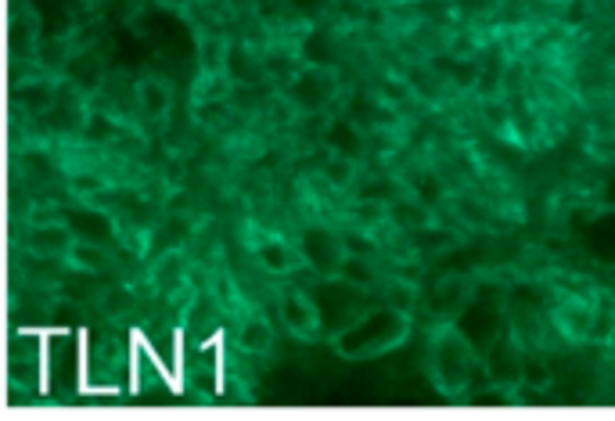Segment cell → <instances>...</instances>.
<instances>
[{
    "label": "cell",
    "instance_id": "obj_8",
    "mask_svg": "<svg viewBox=\"0 0 615 421\" xmlns=\"http://www.w3.org/2000/svg\"><path fill=\"white\" fill-rule=\"evenodd\" d=\"M252 260L267 270V274L285 278V274L303 267V252H299L295 242L281 238V234H259L256 242H252Z\"/></svg>",
    "mask_w": 615,
    "mask_h": 421
},
{
    "label": "cell",
    "instance_id": "obj_7",
    "mask_svg": "<svg viewBox=\"0 0 615 421\" xmlns=\"http://www.w3.org/2000/svg\"><path fill=\"white\" fill-rule=\"evenodd\" d=\"M277 317L285 321V328L295 339H317L321 335V310H317V299L310 292L285 288L277 296Z\"/></svg>",
    "mask_w": 615,
    "mask_h": 421
},
{
    "label": "cell",
    "instance_id": "obj_22",
    "mask_svg": "<svg viewBox=\"0 0 615 421\" xmlns=\"http://www.w3.org/2000/svg\"><path fill=\"white\" fill-rule=\"evenodd\" d=\"M321 177L328 180V188H349L357 180V159H342V155H328Z\"/></svg>",
    "mask_w": 615,
    "mask_h": 421
},
{
    "label": "cell",
    "instance_id": "obj_15",
    "mask_svg": "<svg viewBox=\"0 0 615 421\" xmlns=\"http://www.w3.org/2000/svg\"><path fill=\"white\" fill-rule=\"evenodd\" d=\"M339 281H346V285L360 288V292H371V288L382 281V270H378L375 256H360V252H346L342 256V267L339 274H335Z\"/></svg>",
    "mask_w": 615,
    "mask_h": 421
},
{
    "label": "cell",
    "instance_id": "obj_1",
    "mask_svg": "<svg viewBox=\"0 0 615 421\" xmlns=\"http://www.w3.org/2000/svg\"><path fill=\"white\" fill-rule=\"evenodd\" d=\"M410 335V317L403 310L393 306H375V310H364L357 314L346 328L331 335L335 342V353L346 360H371L382 357V353L396 350L403 339Z\"/></svg>",
    "mask_w": 615,
    "mask_h": 421
},
{
    "label": "cell",
    "instance_id": "obj_3",
    "mask_svg": "<svg viewBox=\"0 0 615 421\" xmlns=\"http://www.w3.org/2000/svg\"><path fill=\"white\" fill-rule=\"evenodd\" d=\"M464 339L472 342L475 353H482L497 335L508 332V296L493 285L472 288L468 303L461 306V314L450 321Z\"/></svg>",
    "mask_w": 615,
    "mask_h": 421
},
{
    "label": "cell",
    "instance_id": "obj_29",
    "mask_svg": "<svg viewBox=\"0 0 615 421\" xmlns=\"http://www.w3.org/2000/svg\"><path fill=\"white\" fill-rule=\"evenodd\" d=\"M40 54H44V65H65V62H69V54H65L62 40H58V44H51V40H47V44H40Z\"/></svg>",
    "mask_w": 615,
    "mask_h": 421
},
{
    "label": "cell",
    "instance_id": "obj_28",
    "mask_svg": "<svg viewBox=\"0 0 615 421\" xmlns=\"http://www.w3.org/2000/svg\"><path fill=\"white\" fill-rule=\"evenodd\" d=\"M342 245H346V252H360V256H375V242L367 238L364 231H349L342 234Z\"/></svg>",
    "mask_w": 615,
    "mask_h": 421
},
{
    "label": "cell",
    "instance_id": "obj_21",
    "mask_svg": "<svg viewBox=\"0 0 615 421\" xmlns=\"http://www.w3.org/2000/svg\"><path fill=\"white\" fill-rule=\"evenodd\" d=\"M468 296H472V288L464 285V281H457V278L443 281L436 292V310H443V314L454 321V317L461 314V306L468 303Z\"/></svg>",
    "mask_w": 615,
    "mask_h": 421
},
{
    "label": "cell",
    "instance_id": "obj_20",
    "mask_svg": "<svg viewBox=\"0 0 615 421\" xmlns=\"http://www.w3.org/2000/svg\"><path fill=\"white\" fill-rule=\"evenodd\" d=\"M65 260L72 263V267L87 270V274H101L105 270V245H94V242H83V238H76V245L69 249V256Z\"/></svg>",
    "mask_w": 615,
    "mask_h": 421
},
{
    "label": "cell",
    "instance_id": "obj_11",
    "mask_svg": "<svg viewBox=\"0 0 615 421\" xmlns=\"http://www.w3.org/2000/svg\"><path fill=\"white\" fill-rule=\"evenodd\" d=\"M62 220L72 227V234H76V238H83V242H94V245L116 242V224H112V216L101 213V209H94V206L65 209Z\"/></svg>",
    "mask_w": 615,
    "mask_h": 421
},
{
    "label": "cell",
    "instance_id": "obj_19",
    "mask_svg": "<svg viewBox=\"0 0 615 421\" xmlns=\"http://www.w3.org/2000/svg\"><path fill=\"white\" fill-rule=\"evenodd\" d=\"M522 386H526L529 393H544V389L554 386V368H551V360H547L544 353L526 350V364H522Z\"/></svg>",
    "mask_w": 615,
    "mask_h": 421
},
{
    "label": "cell",
    "instance_id": "obj_4",
    "mask_svg": "<svg viewBox=\"0 0 615 421\" xmlns=\"http://www.w3.org/2000/svg\"><path fill=\"white\" fill-rule=\"evenodd\" d=\"M482 368H486V378H490V386L497 389H522V364H526V350L518 346V339L511 332L497 335V339L479 353Z\"/></svg>",
    "mask_w": 615,
    "mask_h": 421
},
{
    "label": "cell",
    "instance_id": "obj_27",
    "mask_svg": "<svg viewBox=\"0 0 615 421\" xmlns=\"http://www.w3.org/2000/svg\"><path fill=\"white\" fill-rule=\"evenodd\" d=\"M385 306H393V310L410 314V306H414V288L403 285V281H393V285L385 288Z\"/></svg>",
    "mask_w": 615,
    "mask_h": 421
},
{
    "label": "cell",
    "instance_id": "obj_25",
    "mask_svg": "<svg viewBox=\"0 0 615 421\" xmlns=\"http://www.w3.org/2000/svg\"><path fill=\"white\" fill-rule=\"evenodd\" d=\"M414 198H418V202H421L425 209L439 206V198H443V184H439V180L432 177V173H425V177L414 180Z\"/></svg>",
    "mask_w": 615,
    "mask_h": 421
},
{
    "label": "cell",
    "instance_id": "obj_10",
    "mask_svg": "<svg viewBox=\"0 0 615 421\" xmlns=\"http://www.w3.org/2000/svg\"><path fill=\"white\" fill-rule=\"evenodd\" d=\"M76 245V234L65 220H51V224H33L26 234V249L40 260H65L69 249Z\"/></svg>",
    "mask_w": 615,
    "mask_h": 421
},
{
    "label": "cell",
    "instance_id": "obj_6",
    "mask_svg": "<svg viewBox=\"0 0 615 421\" xmlns=\"http://www.w3.org/2000/svg\"><path fill=\"white\" fill-rule=\"evenodd\" d=\"M335 69H321V65H303V69L295 72L292 80H288V101L292 108L313 116V112H321L328 108V101L335 98Z\"/></svg>",
    "mask_w": 615,
    "mask_h": 421
},
{
    "label": "cell",
    "instance_id": "obj_18",
    "mask_svg": "<svg viewBox=\"0 0 615 421\" xmlns=\"http://www.w3.org/2000/svg\"><path fill=\"white\" fill-rule=\"evenodd\" d=\"M65 76H69V87L76 90H98L101 62L94 54H72L69 62H65Z\"/></svg>",
    "mask_w": 615,
    "mask_h": 421
},
{
    "label": "cell",
    "instance_id": "obj_33",
    "mask_svg": "<svg viewBox=\"0 0 615 421\" xmlns=\"http://www.w3.org/2000/svg\"><path fill=\"white\" fill-rule=\"evenodd\" d=\"M612 346H615V342H612Z\"/></svg>",
    "mask_w": 615,
    "mask_h": 421
},
{
    "label": "cell",
    "instance_id": "obj_24",
    "mask_svg": "<svg viewBox=\"0 0 615 421\" xmlns=\"http://www.w3.org/2000/svg\"><path fill=\"white\" fill-rule=\"evenodd\" d=\"M137 296L130 292V288H108L105 296H101V306H105V314L112 317H126L130 310H134Z\"/></svg>",
    "mask_w": 615,
    "mask_h": 421
},
{
    "label": "cell",
    "instance_id": "obj_9",
    "mask_svg": "<svg viewBox=\"0 0 615 421\" xmlns=\"http://www.w3.org/2000/svg\"><path fill=\"white\" fill-rule=\"evenodd\" d=\"M551 317L554 328L569 342H590V332H594V299L565 296L562 303H554Z\"/></svg>",
    "mask_w": 615,
    "mask_h": 421
},
{
    "label": "cell",
    "instance_id": "obj_5",
    "mask_svg": "<svg viewBox=\"0 0 615 421\" xmlns=\"http://www.w3.org/2000/svg\"><path fill=\"white\" fill-rule=\"evenodd\" d=\"M299 252H303V263L310 270H317L321 278H335L342 267V256H346V245H342V234H335L324 224H310L299 231Z\"/></svg>",
    "mask_w": 615,
    "mask_h": 421
},
{
    "label": "cell",
    "instance_id": "obj_31",
    "mask_svg": "<svg viewBox=\"0 0 615 421\" xmlns=\"http://www.w3.org/2000/svg\"><path fill=\"white\" fill-rule=\"evenodd\" d=\"M486 112H490V123H493V126H497V123H500V126L508 123V105H500V108H497V105L490 101V105H486Z\"/></svg>",
    "mask_w": 615,
    "mask_h": 421
},
{
    "label": "cell",
    "instance_id": "obj_14",
    "mask_svg": "<svg viewBox=\"0 0 615 421\" xmlns=\"http://www.w3.org/2000/svg\"><path fill=\"white\" fill-rule=\"evenodd\" d=\"M148 281H152L155 292L173 296V292H180V288L188 285V260H184L180 252H166V256H159V260L152 263Z\"/></svg>",
    "mask_w": 615,
    "mask_h": 421
},
{
    "label": "cell",
    "instance_id": "obj_13",
    "mask_svg": "<svg viewBox=\"0 0 615 421\" xmlns=\"http://www.w3.org/2000/svg\"><path fill=\"white\" fill-rule=\"evenodd\" d=\"M234 342H238L241 353H249V357H263V353L274 350V328H270L267 317L249 314V317H241L238 321Z\"/></svg>",
    "mask_w": 615,
    "mask_h": 421
},
{
    "label": "cell",
    "instance_id": "obj_26",
    "mask_svg": "<svg viewBox=\"0 0 615 421\" xmlns=\"http://www.w3.org/2000/svg\"><path fill=\"white\" fill-rule=\"evenodd\" d=\"M69 184H72V191H76V195H83V202H87V198H94V195H101V191L108 188L98 173H72Z\"/></svg>",
    "mask_w": 615,
    "mask_h": 421
},
{
    "label": "cell",
    "instance_id": "obj_16",
    "mask_svg": "<svg viewBox=\"0 0 615 421\" xmlns=\"http://www.w3.org/2000/svg\"><path fill=\"white\" fill-rule=\"evenodd\" d=\"M299 58L306 65H321V69H335L339 62V51H335V40L328 36V29H310L299 44Z\"/></svg>",
    "mask_w": 615,
    "mask_h": 421
},
{
    "label": "cell",
    "instance_id": "obj_12",
    "mask_svg": "<svg viewBox=\"0 0 615 421\" xmlns=\"http://www.w3.org/2000/svg\"><path fill=\"white\" fill-rule=\"evenodd\" d=\"M324 148H328V155L360 159L364 155V126L353 123L349 116H335L324 126Z\"/></svg>",
    "mask_w": 615,
    "mask_h": 421
},
{
    "label": "cell",
    "instance_id": "obj_17",
    "mask_svg": "<svg viewBox=\"0 0 615 421\" xmlns=\"http://www.w3.org/2000/svg\"><path fill=\"white\" fill-rule=\"evenodd\" d=\"M137 108H141V116H148V119H166L173 108V90L162 80H144L141 87H137Z\"/></svg>",
    "mask_w": 615,
    "mask_h": 421
},
{
    "label": "cell",
    "instance_id": "obj_30",
    "mask_svg": "<svg viewBox=\"0 0 615 421\" xmlns=\"http://www.w3.org/2000/svg\"><path fill=\"white\" fill-rule=\"evenodd\" d=\"M331 0H288V8L299 11V15H321Z\"/></svg>",
    "mask_w": 615,
    "mask_h": 421
},
{
    "label": "cell",
    "instance_id": "obj_23",
    "mask_svg": "<svg viewBox=\"0 0 615 421\" xmlns=\"http://www.w3.org/2000/svg\"><path fill=\"white\" fill-rule=\"evenodd\" d=\"M590 342H615V306L608 299H598L594 303V332H590Z\"/></svg>",
    "mask_w": 615,
    "mask_h": 421
},
{
    "label": "cell",
    "instance_id": "obj_2",
    "mask_svg": "<svg viewBox=\"0 0 615 421\" xmlns=\"http://www.w3.org/2000/svg\"><path fill=\"white\" fill-rule=\"evenodd\" d=\"M479 360L475 346L457 332L454 324H443L428 342V375L443 396H461L468 389V371Z\"/></svg>",
    "mask_w": 615,
    "mask_h": 421
},
{
    "label": "cell",
    "instance_id": "obj_32",
    "mask_svg": "<svg viewBox=\"0 0 615 421\" xmlns=\"http://www.w3.org/2000/svg\"><path fill=\"white\" fill-rule=\"evenodd\" d=\"M162 4H173V8H191L195 0H162Z\"/></svg>",
    "mask_w": 615,
    "mask_h": 421
}]
</instances>
